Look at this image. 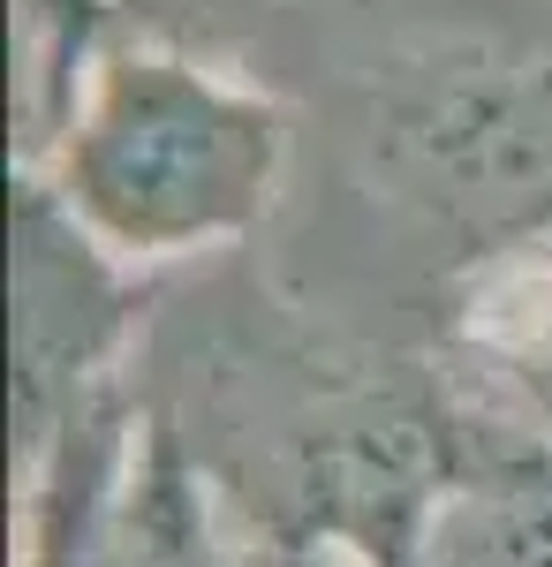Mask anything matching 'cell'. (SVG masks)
I'll use <instances>...</instances> for the list:
<instances>
[{"label":"cell","mask_w":552,"mask_h":567,"mask_svg":"<svg viewBox=\"0 0 552 567\" xmlns=\"http://www.w3.org/2000/svg\"><path fill=\"white\" fill-rule=\"evenodd\" d=\"M136 401L129 386L99 393L76 409L39 454L16 462L23 477V553L16 567H99L106 560V523H114V492L136 454Z\"/></svg>","instance_id":"obj_4"},{"label":"cell","mask_w":552,"mask_h":567,"mask_svg":"<svg viewBox=\"0 0 552 567\" xmlns=\"http://www.w3.org/2000/svg\"><path fill=\"white\" fill-rule=\"evenodd\" d=\"M23 39H31V69H23V159L39 152L53 122L69 114L76 76H84L91 45L106 39V0H23Z\"/></svg>","instance_id":"obj_5"},{"label":"cell","mask_w":552,"mask_h":567,"mask_svg":"<svg viewBox=\"0 0 552 567\" xmlns=\"http://www.w3.org/2000/svg\"><path fill=\"white\" fill-rule=\"evenodd\" d=\"M114 265L205 258L257 235L288 175V114L273 91L227 76L167 39L91 45L69 114L16 159Z\"/></svg>","instance_id":"obj_1"},{"label":"cell","mask_w":552,"mask_h":567,"mask_svg":"<svg viewBox=\"0 0 552 567\" xmlns=\"http://www.w3.org/2000/svg\"><path fill=\"white\" fill-rule=\"evenodd\" d=\"M492 363H500V386L552 439V333H508V341H492Z\"/></svg>","instance_id":"obj_6"},{"label":"cell","mask_w":552,"mask_h":567,"mask_svg":"<svg viewBox=\"0 0 552 567\" xmlns=\"http://www.w3.org/2000/svg\"><path fill=\"white\" fill-rule=\"evenodd\" d=\"M144 280L114 265L31 175H16V454L122 386Z\"/></svg>","instance_id":"obj_2"},{"label":"cell","mask_w":552,"mask_h":567,"mask_svg":"<svg viewBox=\"0 0 552 567\" xmlns=\"http://www.w3.org/2000/svg\"><path fill=\"white\" fill-rule=\"evenodd\" d=\"M409 567H552V439L508 393V416L454 409V470Z\"/></svg>","instance_id":"obj_3"}]
</instances>
